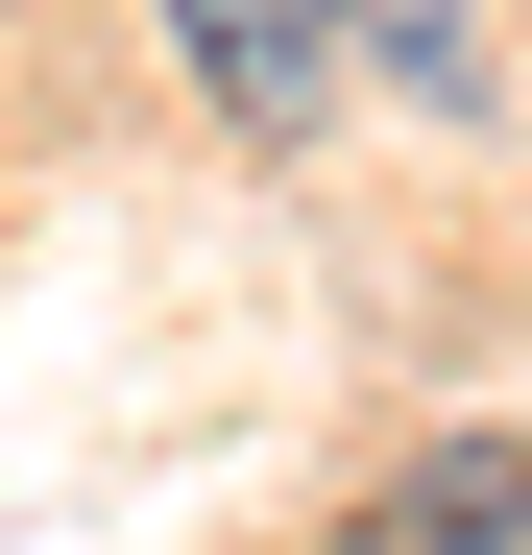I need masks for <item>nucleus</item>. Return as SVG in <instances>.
Wrapping results in <instances>:
<instances>
[{
	"label": "nucleus",
	"instance_id": "1",
	"mask_svg": "<svg viewBox=\"0 0 532 555\" xmlns=\"http://www.w3.org/2000/svg\"><path fill=\"white\" fill-rule=\"evenodd\" d=\"M169 25H194L218 121H266V145H291V121H339V49H364L339 0H169Z\"/></svg>",
	"mask_w": 532,
	"mask_h": 555
},
{
	"label": "nucleus",
	"instance_id": "2",
	"mask_svg": "<svg viewBox=\"0 0 532 555\" xmlns=\"http://www.w3.org/2000/svg\"><path fill=\"white\" fill-rule=\"evenodd\" d=\"M388 531L411 555H532V435H435L411 483H388Z\"/></svg>",
	"mask_w": 532,
	"mask_h": 555
},
{
	"label": "nucleus",
	"instance_id": "3",
	"mask_svg": "<svg viewBox=\"0 0 532 555\" xmlns=\"http://www.w3.org/2000/svg\"><path fill=\"white\" fill-rule=\"evenodd\" d=\"M364 49L411 73V98H484V49H460V0H364Z\"/></svg>",
	"mask_w": 532,
	"mask_h": 555
}]
</instances>
